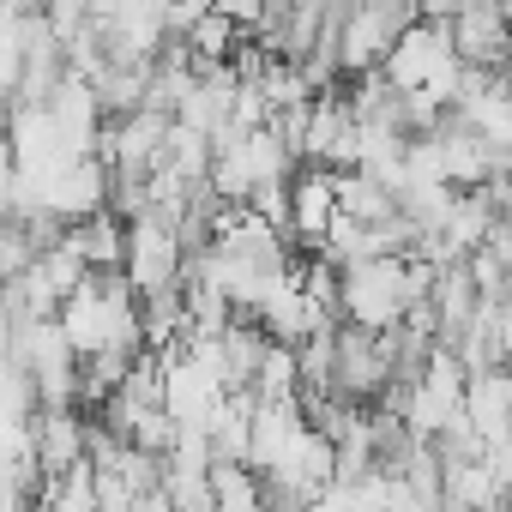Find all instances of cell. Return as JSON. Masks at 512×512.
Wrapping results in <instances>:
<instances>
[{
  "label": "cell",
  "instance_id": "6da1fadb",
  "mask_svg": "<svg viewBox=\"0 0 512 512\" xmlns=\"http://www.w3.org/2000/svg\"><path fill=\"white\" fill-rule=\"evenodd\" d=\"M380 73L398 85V91H434L440 103H452V91H458V79H464V61L452 55V31L446 25H434V19H410L398 37H392V49L380 55Z\"/></svg>",
  "mask_w": 512,
  "mask_h": 512
},
{
  "label": "cell",
  "instance_id": "7a4b0ae2",
  "mask_svg": "<svg viewBox=\"0 0 512 512\" xmlns=\"http://www.w3.org/2000/svg\"><path fill=\"white\" fill-rule=\"evenodd\" d=\"M181 235L175 223H163L157 211H139L127 217V241H121V278L133 290H163V284H181Z\"/></svg>",
  "mask_w": 512,
  "mask_h": 512
},
{
  "label": "cell",
  "instance_id": "3957f363",
  "mask_svg": "<svg viewBox=\"0 0 512 512\" xmlns=\"http://www.w3.org/2000/svg\"><path fill=\"white\" fill-rule=\"evenodd\" d=\"M386 380H392V368H386L380 332H368L356 320H338L332 326V392H344L350 404H368Z\"/></svg>",
  "mask_w": 512,
  "mask_h": 512
},
{
  "label": "cell",
  "instance_id": "277c9868",
  "mask_svg": "<svg viewBox=\"0 0 512 512\" xmlns=\"http://www.w3.org/2000/svg\"><path fill=\"white\" fill-rule=\"evenodd\" d=\"M452 55L470 67L500 73L506 67V0H458V13L446 19Z\"/></svg>",
  "mask_w": 512,
  "mask_h": 512
},
{
  "label": "cell",
  "instance_id": "5b68a950",
  "mask_svg": "<svg viewBox=\"0 0 512 512\" xmlns=\"http://www.w3.org/2000/svg\"><path fill=\"white\" fill-rule=\"evenodd\" d=\"M157 362H163V410L175 416V428L181 422H199L205 428V416H211V404L229 392L205 362H193V356H181V350H157Z\"/></svg>",
  "mask_w": 512,
  "mask_h": 512
},
{
  "label": "cell",
  "instance_id": "8992f818",
  "mask_svg": "<svg viewBox=\"0 0 512 512\" xmlns=\"http://www.w3.org/2000/svg\"><path fill=\"white\" fill-rule=\"evenodd\" d=\"M332 211H338V199H332V169H320V163H296V175H290V253H314V241H320V229L332 223Z\"/></svg>",
  "mask_w": 512,
  "mask_h": 512
},
{
  "label": "cell",
  "instance_id": "52a82bcc",
  "mask_svg": "<svg viewBox=\"0 0 512 512\" xmlns=\"http://www.w3.org/2000/svg\"><path fill=\"white\" fill-rule=\"evenodd\" d=\"M464 416L476 422L482 440L512 434V374H506V362H488V368L464 374Z\"/></svg>",
  "mask_w": 512,
  "mask_h": 512
},
{
  "label": "cell",
  "instance_id": "ba28073f",
  "mask_svg": "<svg viewBox=\"0 0 512 512\" xmlns=\"http://www.w3.org/2000/svg\"><path fill=\"white\" fill-rule=\"evenodd\" d=\"M61 241H67V247L79 253V260H85L91 272H103V266H121V241H127V217H115L109 205H97V211H85V217H67Z\"/></svg>",
  "mask_w": 512,
  "mask_h": 512
},
{
  "label": "cell",
  "instance_id": "9c48e42d",
  "mask_svg": "<svg viewBox=\"0 0 512 512\" xmlns=\"http://www.w3.org/2000/svg\"><path fill=\"white\" fill-rule=\"evenodd\" d=\"M332 199H338V211L356 217V223H386V217L398 211L392 187H386L380 175H368V169H332Z\"/></svg>",
  "mask_w": 512,
  "mask_h": 512
},
{
  "label": "cell",
  "instance_id": "30bf717a",
  "mask_svg": "<svg viewBox=\"0 0 512 512\" xmlns=\"http://www.w3.org/2000/svg\"><path fill=\"white\" fill-rule=\"evenodd\" d=\"M205 482H211V506H223V512H253L260 506V476H253L241 458H211Z\"/></svg>",
  "mask_w": 512,
  "mask_h": 512
}]
</instances>
